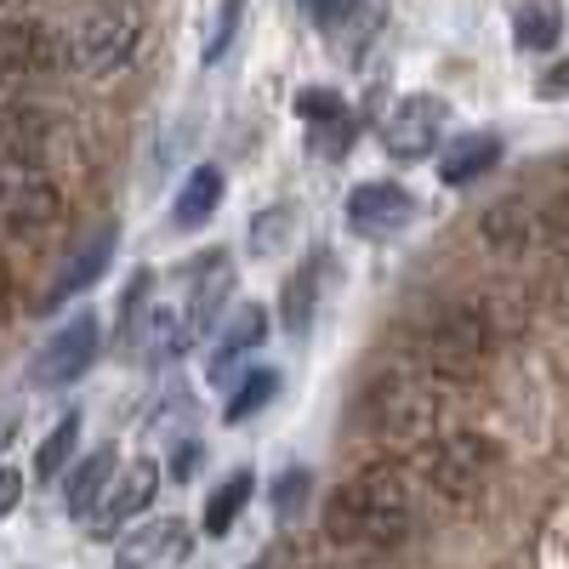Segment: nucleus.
<instances>
[{
    "instance_id": "f8f14e48",
    "label": "nucleus",
    "mask_w": 569,
    "mask_h": 569,
    "mask_svg": "<svg viewBox=\"0 0 569 569\" xmlns=\"http://www.w3.org/2000/svg\"><path fill=\"white\" fill-rule=\"evenodd\" d=\"M154 496H160V467H154V461H131L120 479H109L98 512H91V536H98V541H114V536L131 525V518H142V512L154 507Z\"/></svg>"
},
{
    "instance_id": "aec40b11",
    "label": "nucleus",
    "mask_w": 569,
    "mask_h": 569,
    "mask_svg": "<svg viewBox=\"0 0 569 569\" xmlns=\"http://www.w3.org/2000/svg\"><path fill=\"white\" fill-rule=\"evenodd\" d=\"M131 348L142 353V365H171V359H182L188 348H194L182 308H149V319H142V330H137Z\"/></svg>"
},
{
    "instance_id": "4468645a",
    "label": "nucleus",
    "mask_w": 569,
    "mask_h": 569,
    "mask_svg": "<svg viewBox=\"0 0 569 569\" xmlns=\"http://www.w3.org/2000/svg\"><path fill=\"white\" fill-rule=\"evenodd\" d=\"M188 552H194V530L182 518H154V525L126 536L114 569H177V563H188Z\"/></svg>"
},
{
    "instance_id": "5701e85b",
    "label": "nucleus",
    "mask_w": 569,
    "mask_h": 569,
    "mask_svg": "<svg viewBox=\"0 0 569 569\" xmlns=\"http://www.w3.org/2000/svg\"><path fill=\"white\" fill-rule=\"evenodd\" d=\"M558 34H563L558 0H525V7L512 12V40L525 46V52H552Z\"/></svg>"
},
{
    "instance_id": "9b49d317",
    "label": "nucleus",
    "mask_w": 569,
    "mask_h": 569,
    "mask_svg": "<svg viewBox=\"0 0 569 569\" xmlns=\"http://www.w3.org/2000/svg\"><path fill=\"white\" fill-rule=\"evenodd\" d=\"M342 217H348V228L359 233V240H393V233H405L416 222V194L405 182L370 177V182H359L348 194Z\"/></svg>"
},
{
    "instance_id": "393cba45",
    "label": "nucleus",
    "mask_w": 569,
    "mask_h": 569,
    "mask_svg": "<svg viewBox=\"0 0 569 569\" xmlns=\"http://www.w3.org/2000/svg\"><path fill=\"white\" fill-rule=\"evenodd\" d=\"M74 450H80V410H63L58 427H52V433L40 439V450H34V479H40V485H52L58 472L74 461Z\"/></svg>"
},
{
    "instance_id": "c85d7f7f",
    "label": "nucleus",
    "mask_w": 569,
    "mask_h": 569,
    "mask_svg": "<svg viewBox=\"0 0 569 569\" xmlns=\"http://www.w3.org/2000/svg\"><path fill=\"white\" fill-rule=\"evenodd\" d=\"M240 18H246V0H217V23H211V40H206V63H222V52L240 34Z\"/></svg>"
},
{
    "instance_id": "423d86ee",
    "label": "nucleus",
    "mask_w": 569,
    "mask_h": 569,
    "mask_svg": "<svg viewBox=\"0 0 569 569\" xmlns=\"http://www.w3.org/2000/svg\"><path fill=\"white\" fill-rule=\"evenodd\" d=\"M58 149H69V126L46 103H7L0 109V171L46 177Z\"/></svg>"
},
{
    "instance_id": "6ab92c4d",
    "label": "nucleus",
    "mask_w": 569,
    "mask_h": 569,
    "mask_svg": "<svg viewBox=\"0 0 569 569\" xmlns=\"http://www.w3.org/2000/svg\"><path fill=\"white\" fill-rule=\"evenodd\" d=\"M496 160H501V137L496 131H467V137H456L450 149L439 154V182L467 188V182H479Z\"/></svg>"
},
{
    "instance_id": "bb28decb",
    "label": "nucleus",
    "mask_w": 569,
    "mask_h": 569,
    "mask_svg": "<svg viewBox=\"0 0 569 569\" xmlns=\"http://www.w3.org/2000/svg\"><path fill=\"white\" fill-rule=\"evenodd\" d=\"M149 302H154V268H137L120 291V308H114V325H120V348L137 342L142 319H149Z\"/></svg>"
},
{
    "instance_id": "2eb2a0df",
    "label": "nucleus",
    "mask_w": 569,
    "mask_h": 569,
    "mask_svg": "<svg viewBox=\"0 0 569 569\" xmlns=\"http://www.w3.org/2000/svg\"><path fill=\"white\" fill-rule=\"evenodd\" d=\"M228 291H233V262L222 251H206L194 262V291H188V302H182V319H188V337L194 342L217 330V313H222Z\"/></svg>"
},
{
    "instance_id": "2f4dec72",
    "label": "nucleus",
    "mask_w": 569,
    "mask_h": 569,
    "mask_svg": "<svg viewBox=\"0 0 569 569\" xmlns=\"http://www.w3.org/2000/svg\"><path fill=\"white\" fill-rule=\"evenodd\" d=\"M536 91H541V98H569V52L536 80Z\"/></svg>"
},
{
    "instance_id": "f3484780",
    "label": "nucleus",
    "mask_w": 569,
    "mask_h": 569,
    "mask_svg": "<svg viewBox=\"0 0 569 569\" xmlns=\"http://www.w3.org/2000/svg\"><path fill=\"white\" fill-rule=\"evenodd\" d=\"M262 342H268V308H262V302L233 308V313L217 325V342H211V382H217V376H233V365L251 359Z\"/></svg>"
},
{
    "instance_id": "412c9836",
    "label": "nucleus",
    "mask_w": 569,
    "mask_h": 569,
    "mask_svg": "<svg viewBox=\"0 0 569 569\" xmlns=\"http://www.w3.org/2000/svg\"><path fill=\"white\" fill-rule=\"evenodd\" d=\"M319 279H325V262H297L291 279H284V291H279V325L291 330V337H308V325L319 313Z\"/></svg>"
},
{
    "instance_id": "f704fd0d",
    "label": "nucleus",
    "mask_w": 569,
    "mask_h": 569,
    "mask_svg": "<svg viewBox=\"0 0 569 569\" xmlns=\"http://www.w3.org/2000/svg\"><path fill=\"white\" fill-rule=\"evenodd\" d=\"M18 439V405H0V450Z\"/></svg>"
},
{
    "instance_id": "20e7f679",
    "label": "nucleus",
    "mask_w": 569,
    "mask_h": 569,
    "mask_svg": "<svg viewBox=\"0 0 569 569\" xmlns=\"http://www.w3.org/2000/svg\"><path fill=\"white\" fill-rule=\"evenodd\" d=\"M142 34H149V0H98L63 34V69L80 80H109L137 58Z\"/></svg>"
},
{
    "instance_id": "6e6552de",
    "label": "nucleus",
    "mask_w": 569,
    "mask_h": 569,
    "mask_svg": "<svg viewBox=\"0 0 569 569\" xmlns=\"http://www.w3.org/2000/svg\"><path fill=\"white\" fill-rule=\"evenodd\" d=\"M69 217V200L52 177H12L0 182V228L12 233V240H52Z\"/></svg>"
},
{
    "instance_id": "9d476101",
    "label": "nucleus",
    "mask_w": 569,
    "mask_h": 569,
    "mask_svg": "<svg viewBox=\"0 0 569 569\" xmlns=\"http://www.w3.org/2000/svg\"><path fill=\"white\" fill-rule=\"evenodd\" d=\"M445 126H450V103L433 98V91H410V98H399L388 109V120H382V149L393 160H405V166L410 160H427V154L439 149Z\"/></svg>"
},
{
    "instance_id": "7ed1b4c3",
    "label": "nucleus",
    "mask_w": 569,
    "mask_h": 569,
    "mask_svg": "<svg viewBox=\"0 0 569 569\" xmlns=\"http://www.w3.org/2000/svg\"><path fill=\"white\" fill-rule=\"evenodd\" d=\"M490 359H496V319L479 302L439 308L433 319L421 325V337H416V365L427 376H439L445 388L479 382Z\"/></svg>"
},
{
    "instance_id": "a211bd4d",
    "label": "nucleus",
    "mask_w": 569,
    "mask_h": 569,
    "mask_svg": "<svg viewBox=\"0 0 569 569\" xmlns=\"http://www.w3.org/2000/svg\"><path fill=\"white\" fill-rule=\"evenodd\" d=\"M217 206H222V171L217 166H194L182 177V188L171 194V228L194 233V228H206L217 217Z\"/></svg>"
},
{
    "instance_id": "c756f323",
    "label": "nucleus",
    "mask_w": 569,
    "mask_h": 569,
    "mask_svg": "<svg viewBox=\"0 0 569 569\" xmlns=\"http://www.w3.org/2000/svg\"><path fill=\"white\" fill-rule=\"evenodd\" d=\"M308 485H313L308 472H302V467H291V472H284V479L273 485V507H279L284 518H291V512H297V501L308 496Z\"/></svg>"
},
{
    "instance_id": "72a5a7b5",
    "label": "nucleus",
    "mask_w": 569,
    "mask_h": 569,
    "mask_svg": "<svg viewBox=\"0 0 569 569\" xmlns=\"http://www.w3.org/2000/svg\"><path fill=\"white\" fill-rule=\"evenodd\" d=\"M18 496H23V479L12 467H0V518H7L12 507H18Z\"/></svg>"
},
{
    "instance_id": "7c9ffc66",
    "label": "nucleus",
    "mask_w": 569,
    "mask_h": 569,
    "mask_svg": "<svg viewBox=\"0 0 569 569\" xmlns=\"http://www.w3.org/2000/svg\"><path fill=\"white\" fill-rule=\"evenodd\" d=\"M284 222H291V211H268V217H257V222H251V251H257V257L279 246V233H284Z\"/></svg>"
},
{
    "instance_id": "a878e982",
    "label": "nucleus",
    "mask_w": 569,
    "mask_h": 569,
    "mask_svg": "<svg viewBox=\"0 0 569 569\" xmlns=\"http://www.w3.org/2000/svg\"><path fill=\"white\" fill-rule=\"evenodd\" d=\"M273 399H279V370H268V365H262V370H246L240 388H233V399L222 405V421L240 427V421H251L257 410H268Z\"/></svg>"
},
{
    "instance_id": "ddd939ff",
    "label": "nucleus",
    "mask_w": 569,
    "mask_h": 569,
    "mask_svg": "<svg viewBox=\"0 0 569 569\" xmlns=\"http://www.w3.org/2000/svg\"><path fill=\"white\" fill-rule=\"evenodd\" d=\"M308 7H313L319 34L337 46L348 63H353L365 46L382 34V23H388V0H308Z\"/></svg>"
},
{
    "instance_id": "4be33fe9",
    "label": "nucleus",
    "mask_w": 569,
    "mask_h": 569,
    "mask_svg": "<svg viewBox=\"0 0 569 569\" xmlns=\"http://www.w3.org/2000/svg\"><path fill=\"white\" fill-rule=\"evenodd\" d=\"M114 445H103V450H91L86 461H74V472H69V485H63V501H69V512L74 518H91L98 512V501H103V490H109V479H114Z\"/></svg>"
},
{
    "instance_id": "473e14b6",
    "label": "nucleus",
    "mask_w": 569,
    "mask_h": 569,
    "mask_svg": "<svg viewBox=\"0 0 569 569\" xmlns=\"http://www.w3.org/2000/svg\"><path fill=\"white\" fill-rule=\"evenodd\" d=\"M12 308H18V279H12V262H7V251H0V325L12 319Z\"/></svg>"
},
{
    "instance_id": "cd10ccee",
    "label": "nucleus",
    "mask_w": 569,
    "mask_h": 569,
    "mask_svg": "<svg viewBox=\"0 0 569 569\" xmlns=\"http://www.w3.org/2000/svg\"><path fill=\"white\" fill-rule=\"evenodd\" d=\"M297 114H302V126L313 131V126L348 120V103H342V91H330V86H302V91H297Z\"/></svg>"
},
{
    "instance_id": "e433bc0d",
    "label": "nucleus",
    "mask_w": 569,
    "mask_h": 569,
    "mask_svg": "<svg viewBox=\"0 0 569 569\" xmlns=\"http://www.w3.org/2000/svg\"><path fill=\"white\" fill-rule=\"evenodd\" d=\"M251 569H268V563H251Z\"/></svg>"
},
{
    "instance_id": "dca6fc26",
    "label": "nucleus",
    "mask_w": 569,
    "mask_h": 569,
    "mask_svg": "<svg viewBox=\"0 0 569 569\" xmlns=\"http://www.w3.org/2000/svg\"><path fill=\"white\" fill-rule=\"evenodd\" d=\"M109 257H114V228L103 222L98 233H86V246H80V251H69V262L52 273V284H46L40 308H58V302L80 297L86 284H98V279H103V268H109Z\"/></svg>"
},
{
    "instance_id": "39448f33",
    "label": "nucleus",
    "mask_w": 569,
    "mask_h": 569,
    "mask_svg": "<svg viewBox=\"0 0 569 569\" xmlns=\"http://www.w3.org/2000/svg\"><path fill=\"white\" fill-rule=\"evenodd\" d=\"M496 461H501V450L485 433H467V427H456V433H433L416 450V472L427 479V490L445 496V501H472L490 485Z\"/></svg>"
},
{
    "instance_id": "f03ea898",
    "label": "nucleus",
    "mask_w": 569,
    "mask_h": 569,
    "mask_svg": "<svg viewBox=\"0 0 569 569\" xmlns=\"http://www.w3.org/2000/svg\"><path fill=\"white\" fill-rule=\"evenodd\" d=\"M445 405H450V388L427 370H382L370 376L359 405H353V421L376 445H393V450H421L433 433H445Z\"/></svg>"
},
{
    "instance_id": "b1692460",
    "label": "nucleus",
    "mask_w": 569,
    "mask_h": 569,
    "mask_svg": "<svg viewBox=\"0 0 569 569\" xmlns=\"http://www.w3.org/2000/svg\"><path fill=\"white\" fill-rule=\"evenodd\" d=\"M257 496V479L240 467V472H228V479L211 490V501H206V536H228L233 525H240V512H246V501Z\"/></svg>"
},
{
    "instance_id": "f257e3e1",
    "label": "nucleus",
    "mask_w": 569,
    "mask_h": 569,
    "mask_svg": "<svg viewBox=\"0 0 569 569\" xmlns=\"http://www.w3.org/2000/svg\"><path fill=\"white\" fill-rule=\"evenodd\" d=\"M416 530V485L410 467L376 461L325 501V536L348 552H393Z\"/></svg>"
},
{
    "instance_id": "1a4fd4ad",
    "label": "nucleus",
    "mask_w": 569,
    "mask_h": 569,
    "mask_svg": "<svg viewBox=\"0 0 569 569\" xmlns=\"http://www.w3.org/2000/svg\"><path fill=\"white\" fill-rule=\"evenodd\" d=\"M58 69H63V34L52 23H34V18L0 23V86L7 91L34 86Z\"/></svg>"
},
{
    "instance_id": "0eeeda50",
    "label": "nucleus",
    "mask_w": 569,
    "mask_h": 569,
    "mask_svg": "<svg viewBox=\"0 0 569 569\" xmlns=\"http://www.w3.org/2000/svg\"><path fill=\"white\" fill-rule=\"evenodd\" d=\"M98 353H103V319L91 313V308H80V313H69L52 337H46L40 348H34V359H29V382L34 388H69V382H80V376L98 365Z\"/></svg>"
},
{
    "instance_id": "c9c22d12",
    "label": "nucleus",
    "mask_w": 569,
    "mask_h": 569,
    "mask_svg": "<svg viewBox=\"0 0 569 569\" xmlns=\"http://www.w3.org/2000/svg\"><path fill=\"white\" fill-rule=\"evenodd\" d=\"M313 569H359V563H313Z\"/></svg>"
}]
</instances>
